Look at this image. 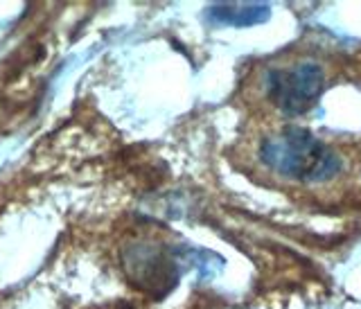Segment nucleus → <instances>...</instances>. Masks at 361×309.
I'll use <instances>...</instances> for the list:
<instances>
[{"mask_svg": "<svg viewBox=\"0 0 361 309\" xmlns=\"http://www.w3.org/2000/svg\"><path fill=\"white\" fill-rule=\"evenodd\" d=\"M271 7L269 3H214L203 9V18L210 25H224V28H253L259 23L269 20Z\"/></svg>", "mask_w": 361, "mask_h": 309, "instance_id": "obj_4", "label": "nucleus"}, {"mask_svg": "<svg viewBox=\"0 0 361 309\" xmlns=\"http://www.w3.org/2000/svg\"><path fill=\"white\" fill-rule=\"evenodd\" d=\"M259 160L278 174L300 183L332 181L343 160L330 145L302 127H285L259 143Z\"/></svg>", "mask_w": 361, "mask_h": 309, "instance_id": "obj_1", "label": "nucleus"}, {"mask_svg": "<svg viewBox=\"0 0 361 309\" xmlns=\"http://www.w3.org/2000/svg\"><path fill=\"white\" fill-rule=\"evenodd\" d=\"M122 262L133 287L156 296H165L172 291L185 269L180 246L169 248L156 242L129 244L122 253Z\"/></svg>", "mask_w": 361, "mask_h": 309, "instance_id": "obj_2", "label": "nucleus"}, {"mask_svg": "<svg viewBox=\"0 0 361 309\" xmlns=\"http://www.w3.org/2000/svg\"><path fill=\"white\" fill-rule=\"evenodd\" d=\"M267 95L276 109L287 118L305 116L319 102L325 88L323 68L307 59L291 68H274L264 79Z\"/></svg>", "mask_w": 361, "mask_h": 309, "instance_id": "obj_3", "label": "nucleus"}]
</instances>
